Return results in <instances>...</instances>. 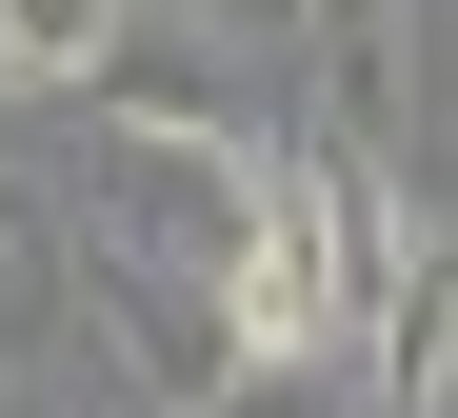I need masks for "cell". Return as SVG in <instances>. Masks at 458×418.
<instances>
[{
	"mask_svg": "<svg viewBox=\"0 0 458 418\" xmlns=\"http://www.w3.org/2000/svg\"><path fill=\"white\" fill-rule=\"evenodd\" d=\"M60 100H100V140H140V159H279V100L219 80V40H180V21H120Z\"/></svg>",
	"mask_w": 458,
	"mask_h": 418,
	"instance_id": "1",
	"label": "cell"
},
{
	"mask_svg": "<svg viewBox=\"0 0 458 418\" xmlns=\"http://www.w3.org/2000/svg\"><path fill=\"white\" fill-rule=\"evenodd\" d=\"M60 339H81V219L40 180H0V379H40Z\"/></svg>",
	"mask_w": 458,
	"mask_h": 418,
	"instance_id": "2",
	"label": "cell"
},
{
	"mask_svg": "<svg viewBox=\"0 0 458 418\" xmlns=\"http://www.w3.org/2000/svg\"><path fill=\"white\" fill-rule=\"evenodd\" d=\"M359 379L399 398V418H438V379H458V260H438V239L399 260V299L359 319Z\"/></svg>",
	"mask_w": 458,
	"mask_h": 418,
	"instance_id": "3",
	"label": "cell"
},
{
	"mask_svg": "<svg viewBox=\"0 0 458 418\" xmlns=\"http://www.w3.org/2000/svg\"><path fill=\"white\" fill-rule=\"evenodd\" d=\"M0 40H21V60H40V80H81V60H100V40H120V0H0Z\"/></svg>",
	"mask_w": 458,
	"mask_h": 418,
	"instance_id": "4",
	"label": "cell"
},
{
	"mask_svg": "<svg viewBox=\"0 0 458 418\" xmlns=\"http://www.w3.org/2000/svg\"><path fill=\"white\" fill-rule=\"evenodd\" d=\"M219 21H240L259 60H319V21H339V0H219Z\"/></svg>",
	"mask_w": 458,
	"mask_h": 418,
	"instance_id": "5",
	"label": "cell"
},
{
	"mask_svg": "<svg viewBox=\"0 0 458 418\" xmlns=\"http://www.w3.org/2000/svg\"><path fill=\"white\" fill-rule=\"evenodd\" d=\"M199 418H319V398H299V379H259V398H199Z\"/></svg>",
	"mask_w": 458,
	"mask_h": 418,
	"instance_id": "6",
	"label": "cell"
},
{
	"mask_svg": "<svg viewBox=\"0 0 458 418\" xmlns=\"http://www.w3.org/2000/svg\"><path fill=\"white\" fill-rule=\"evenodd\" d=\"M21 100H40V60H21V40H0V120H21Z\"/></svg>",
	"mask_w": 458,
	"mask_h": 418,
	"instance_id": "7",
	"label": "cell"
}]
</instances>
